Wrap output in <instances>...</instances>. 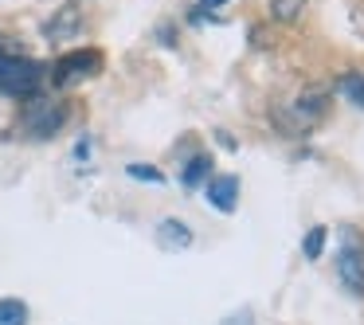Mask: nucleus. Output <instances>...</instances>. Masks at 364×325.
<instances>
[{
    "instance_id": "nucleus-9",
    "label": "nucleus",
    "mask_w": 364,
    "mask_h": 325,
    "mask_svg": "<svg viewBox=\"0 0 364 325\" xmlns=\"http://www.w3.org/2000/svg\"><path fill=\"white\" fill-rule=\"evenodd\" d=\"M212 157H208V153H196V157H188L184 161V173H181V184L184 188H200V184H208L212 181Z\"/></svg>"
},
{
    "instance_id": "nucleus-15",
    "label": "nucleus",
    "mask_w": 364,
    "mask_h": 325,
    "mask_svg": "<svg viewBox=\"0 0 364 325\" xmlns=\"http://www.w3.org/2000/svg\"><path fill=\"white\" fill-rule=\"evenodd\" d=\"M228 0H200V9H223Z\"/></svg>"
},
{
    "instance_id": "nucleus-2",
    "label": "nucleus",
    "mask_w": 364,
    "mask_h": 325,
    "mask_svg": "<svg viewBox=\"0 0 364 325\" xmlns=\"http://www.w3.org/2000/svg\"><path fill=\"white\" fill-rule=\"evenodd\" d=\"M337 282L345 286L348 298H364V235L356 228L337 231Z\"/></svg>"
},
{
    "instance_id": "nucleus-3",
    "label": "nucleus",
    "mask_w": 364,
    "mask_h": 325,
    "mask_svg": "<svg viewBox=\"0 0 364 325\" xmlns=\"http://www.w3.org/2000/svg\"><path fill=\"white\" fill-rule=\"evenodd\" d=\"M63 126H67V106L59 102V98L36 95V98H28L24 110H20V134L32 137V142H48V137H55Z\"/></svg>"
},
{
    "instance_id": "nucleus-6",
    "label": "nucleus",
    "mask_w": 364,
    "mask_h": 325,
    "mask_svg": "<svg viewBox=\"0 0 364 325\" xmlns=\"http://www.w3.org/2000/svg\"><path fill=\"white\" fill-rule=\"evenodd\" d=\"M79 32H82V9H79V4H71V0L59 4V9L43 20V40H48V43H71Z\"/></svg>"
},
{
    "instance_id": "nucleus-7",
    "label": "nucleus",
    "mask_w": 364,
    "mask_h": 325,
    "mask_svg": "<svg viewBox=\"0 0 364 325\" xmlns=\"http://www.w3.org/2000/svg\"><path fill=\"white\" fill-rule=\"evenodd\" d=\"M204 192H208V204H212L215 212H235V204H239V176L220 173V176H212V181L204 184Z\"/></svg>"
},
{
    "instance_id": "nucleus-11",
    "label": "nucleus",
    "mask_w": 364,
    "mask_h": 325,
    "mask_svg": "<svg viewBox=\"0 0 364 325\" xmlns=\"http://www.w3.org/2000/svg\"><path fill=\"white\" fill-rule=\"evenodd\" d=\"M325 239H329V228H321V223L309 228L306 239H301V255H306L309 262H317V259H321V251H325Z\"/></svg>"
},
{
    "instance_id": "nucleus-8",
    "label": "nucleus",
    "mask_w": 364,
    "mask_h": 325,
    "mask_svg": "<svg viewBox=\"0 0 364 325\" xmlns=\"http://www.w3.org/2000/svg\"><path fill=\"white\" fill-rule=\"evenodd\" d=\"M157 243L165 251H188L192 247V228L184 220H161L157 223Z\"/></svg>"
},
{
    "instance_id": "nucleus-10",
    "label": "nucleus",
    "mask_w": 364,
    "mask_h": 325,
    "mask_svg": "<svg viewBox=\"0 0 364 325\" xmlns=\"http://www.w3.org/2000/svg\"><path fill=\"white\" fill-rule=\"evenodd\" d=\"M337 90L348 98V102L356 106V110H364V75L360 71H348V75H341L337 79Z\"/></svg>"
},
{
    "instance_id": "nucleus-1",
    "label": "nucleus",
    "mask_w": 364,
    "mask_h": 325,
    "mask_svg": "<svg viewBox=\"0 0 364 325\" xmlns=\"http://www.w3.org/2000/svg\"><path fill=\"white\" fill-rule=\"evenodd\" d=\"M43 79H48V67L36 63L28 55H9L0 51V95L9 98H36L43 90Z\"/></svg>"
},
{
    "instance_id": "nucleus-14",
    "label": "nucleus",
    "mask_w": 364,
    "mask_h": 325,
    "mask_svg": "<svg viewBox=\"0 0 364 325\" xmlns=\"http://www.w3.org/2000/svg\"><path fill=\"white\" fill-rule=\"evenodd\" d=\"M126 173L134 176V181H145V184H165V173H161L157 165H141V161H134Z\"/></svg>"
},
{
    "instance_id": "nucleus-12",
    "label": "nucleus",
    "mask_w": 364,
    "mask_h": 325,
    "mask_svg": "<svg viewBox=\"0 0 364 325\" xmlns=\"http://www.w3.org/2000/svg\"><path fill=\"white\" fill-rule=\"evenodd\" d=\"M267 4H270V16L278 24H294L301 16V9H306V0H267Z\"/></svg>"
},
{
    "instance_id": "nucleus-13",
    "label": "nucleus",
    "mask_w": 364,
    "mask_h": 325,
    "mask_svg": "<svg viewBox=\"0 0 364 325\" xmlns=\"http://www.w3.org/2000/svg\"><path fill=\"white\" fill-rule=\"evenodd\" d=\"M0 325H28V306L20 298H0Z\"/></svg>"
},
{
    "instance_id": "nucleus-4",
    "label": "nucleus",
    "mask_w": 364,
    "mask_h": 325,
    "mask_svg": "<svg viewBox=\"0 0 364 325\" xmlns=\"http://www.w3.org/2000/svg\"><path fill=\"white\" fill-rule=\"evenodd\" d=\"M102 67H106V59H102V51H98V48H79V51L59 55L55 67H51L48 75H51V87L67 90V87H79V82H87V79H98Z\"/></svg>"
},
{
    "instance_id": "nucleus-5",
    "label": "nucleus",
    "mask_w": 364,
    "mask_h": 325,
    "mask_svg": "<svg viewBox=\"0 0 364 325\" xmlns=\"http://www.w3.org/2000/svg\"><path fill=\"white\" fill-rule=\"evenodd\" d=\"M325 110H329V90L325 87H306L286 110H278V118H282V126L290 129V134H309L314 126L325 122Z\"/></svg>"
}]
</instances>
